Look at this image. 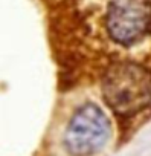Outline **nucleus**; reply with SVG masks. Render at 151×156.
Segmentation results:
<instances>
[{"label":"nucleus","instance_id":"obj_2","mask_svg":"<svg viewBox=\"0 0 151 156\" xmlns=\"http://www.w3.org/2000/svg\"><path fill=\"white\" fill-rule=\"evenodd\" d=\"M110 135L105 113L95 104L81 106L73 113L64 135V144L73 156H89L98 151Z\"/></svg>","mask_w":151,"mask_h":156},{"label":"nucleus","instance_id":"obj_1","mask_svg":"<svg viewBox=\"0 0 151 156\" xmlns=\"http://www.w3.org/2000/svg\"><path fill=\"white\" fill-rule=\"evenodd\" d=\"M102 94L116 113L134 115L151 103V73L131 61L115 63L102 76Z\"/></svg>","mask_w":151,"mask_h":156}]
</instances>
